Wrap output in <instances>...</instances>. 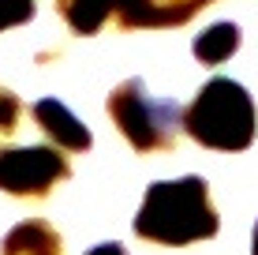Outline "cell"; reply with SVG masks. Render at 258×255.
<instances>
[{"instance_id":"obj_2","label":"cell","mask_w":258,"mask_h":255,"mask_svg":"<svg viewBox=\"0 0 258 255\" xmlns=\"http://www.w3.org/2000/svg\"><path fill=\"white\" fill-rule=\"evenodd\" d=\"M183 131L210 150H247L254 143V101L232 79H210L183 109Z\"/></svg>"},{"instance_id":"obj_11","label":"cell","mask_w":258,"mask_h":255,"mask_svg":"<svg viewBox=\"0 0 258 255\" xmlns=\"http://www.w3.org/2000/svg\"><path fill=\"white\" fill-rule=\"evenodd\" d=\"M19 117H23V105L12 90H0V135H12L19 128Z\"/></svg>"},{"instance_id":"obj_6","label":"cell","mask_w":258,"mask_h":255,"mask_svg":"<svg viewBox=\"0 0 258 255\" xmlns=\"http://www.w3.org/2000/svg\"><path fill=\"white\" fill-rule=\"evenodd\" d=\"M34 120L52 139V146H60V150H90V143H94L86 124L56 98H41L34 105Z\"/></svg>"},{"instance_id":"obj_5","label":"cell","mask_w":258,"mask_h":255,"mask_svg":"<svg viewBox=\"0 0 258 255\" xmlns=\"http://www.w3.org/2000/svg\"><path fill=\"white\" fill-rule=\"evenodd\" d=\"M210 0H116L112 15L120 26H180Z\"/></svg>"},{"instance_id":"obj_10","label":"cell","mask_w":258,"mask_h":255,"mask_svg":"<svg viewBox=\"0 0 258 255\" xmlns=\"http://www.w3.org/2000/svg\"><path fill=\"white\" fill-rule=\"evenodd\" d=\"M34 19V0H0V30Z\"/></svg>"},{"instance_id":"obj_7","label":"cell","mask_w":258,"mask_h":255,"mask_svg":"<svg viewBox=\"0 0 258 255\" xmlns=\"http://www.w3.org/2000/svg\"><path fill=\"white\" fill-rule=\"evenodd\" d=\"M60 251H64L60 233L49 222H41V218L19 222L4 236V244H0V255H60Z\"/></svg>"},{"instance_id":"obj_13","label":"cell","mask_w":258,"mask_h":255,"mask_svg":"<svg viewBox=\"0 0 258 255\" xmlns=\"http://www.w3.org/2000/svg\"><path fill=\"white\" fill-rule=\"evenodd\" d=\"M251 255H258V222H254V236H251Z\"/></svg>"},{"instance_id":"obj_3","label":"cell","mask_w":258,"mask_h":255,"mask_svg":"<svg viewBox=\"0 0 258 255\" xmlns=\"http://www.w3.org/2000/svg\"><path fill=\"white\" fill-rule=\"evenodd\" d=\"M109 117L112 124L123 131L135 150L150 154V150H168L176 146V131L183 128V109L176 101H157L150 98L142 79H127L109 94Z\"/></svg>"},{"instance_id":"obj_12","label":"cell","mask_w":258,"mask_h":255,"mask_svg":"<svg viewBox=\"0 0 258 255\" xmlns=\"http://www.w3.org/2000/svg\"><path fill=\"white\" fill-rule=\"evenodd\" d=\"M86 255H127V251H123L120 244H97V248L86 251Z\"/></svg>"},{"instance_id":"obj_1","label":"cell","mask_w":258,"mask_h":255,"mask_svg":"<svg viewBox=\"0 0 258 255\" xmlns=\"http://www.w3.org/2000/svg\"><path fill=\"white\" fill-rule=\"evenodd\" d=\"M221 229L217 210L210 203V188L202 177H180V180H157L150 184L135 214V233L150 244L183 248L195 240H210Z\"/></svg>"},{"instance_id":"obj_4","label":"cell","mask_w":258,"mask_h":255,"mask_svg":"<svg viewBox=\"0 0 258 255\" xmlns=\"http://www.w3.org/2000/svg\"><path fill=\"white\" fill-rule=\"evenodd\" d=\"M68 180V158L56 146H12L0 150V191L41 199Z\"/></svg>"},{"instance_id":"obj_9","label":"cell","mask_w":258,"mask_h":255,"mask_svg":"<svg viewBox=\"0 0 258 255\" xmlns=\"http://www.w3.org/2000/svg\"><path fill=\"white\" fill-rule=\"evenodd\" d=\"M191 49L202 64H221V60H228L239 49V26L236 23H213L210 30H202L195 38Z\"/></svg>"},{"instance_id":"obj_8","label":"cell","mask_w":258,"mask_h":255,"mask_svg":"<svg viewBox=\"0 0 258 255\" xmlns=\"http://www.w3.org/2000/svg\"><path fill=\"white\" fill-rule=\"evenodd\" d=\"M56 8H60V15L68 19L71 30L94 34V30H101V26L112 19L116 0H56Z\"/></svg>"}]
</instances>
